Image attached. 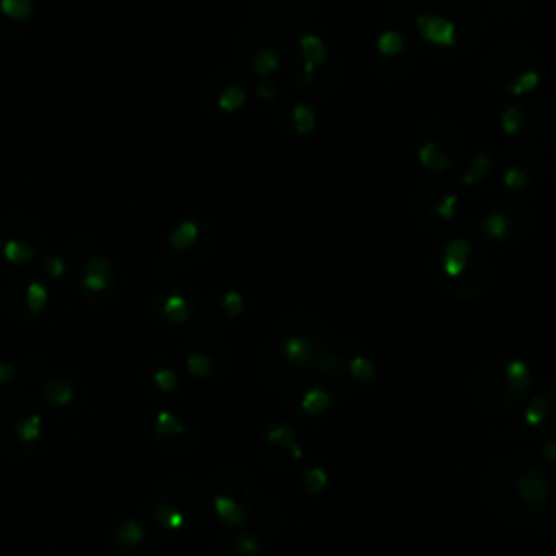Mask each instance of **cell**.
<instances>
[{"instance_id": "10", "label": "cell", "mask_w": 556, "mask_h": 556, "mask_svg": "<svg viewBox=\"0 0 556 556\" xmlns=\"http://www.w3.org/2000/svg\"><path fill=\"white\" fill-rule=\"evenodd\" d=\"M150 513L159 526L169 532H182L202 515V495L193 482L174 480L163 484L152 497Z\"/></svg>"}, {"instance_id": "25", "label": "cell", "mask_w": 556, "mask_h": 556, "mask_svg": "<svg viewBox=\"0 0 556 556\" xmlns=\"http://www.w3.org/2000/svg\"><path fill=\"white\" fill-rule=\"evenodd\" d=\"M150 543V532L135 519H124L111 532L109 545L119 556H141Z\"/></svg>"}, {"instance_id": "5", "label": "cell", "mask_w": 556, "mask_h": 556, "mask_svg": "<svg viewBox=\"0 0 556 556\" xmlns=\"http://www.w3.org/2000/svg\"><path fill=\"white\" fill-rule=\"evenodd\" d=\"M530 367L519 358H491L471 376L469 391L478 406L491 413L513 408L530 389Z\"/></svg>"}, {"instance_id": "4", "label": "cell", "mask_w": 556, "mask_h": 556, "mask_svg": "<svg viewBox=\"0 0 556 556\" xmlns=\"http://www.w3.org/2000/svg\"><path fill=\"white\" fill-rule=\"evenodd\" d=\"M417 30L428 46L465 54L480 35V15L469 0H439L417 17Z\"/></svg>"}, {"instance_id": "3", "label": "cell", "mask_w": 556, "mask_h": 556, "mask_svg": "<svg viewBox=\"0 0 556 556\" xmlns=\"http://www.w3.org/2000/svg\"><path fill=\"white\" fill-rule=\"evenodd\" d=\"M278 345L282 358L295 369H315L324 376H341V358L332 350L324 326L308 315H291L280 324Z\"/></svg>"}, {"instance_id": "13", "label": "cell", "mask_w": 556, "mask_h": 556, "mask_svg": "<svg viewBox=\"0 0 556 556\" xmlns=\"http://www.w3.org/2000/svg\"><path fill=\"white\" fill-rule=\"evenodd\" d=\"M460 135L447 119L428 122L417 137V154L432 172L450 169L460 156Z\"/></svg>"}, {"instance_id": "6", "label": "cell", "mask_w": 556, "mask_h": 556, "mask_svg": "<svg viewBox=\"0 0 556 556\" xmlns=\"http://www.w3.org/2000/svg\"><path fill=\"white\" fill-rule=\"evenodd\" d=\"M486 78L504 93L528 96L539 87L545 74L543 59L532 46L521 41H504L484 56Z\"/></svg>"}, {"instance_id": "41", "label": "cell", "mask_w": 556, "mask_h": 556, "mask_svg": "<svg viewBox=\"0 0 556 556\" xmlns=\"http://www.w3.org/2000/svg\"><path fill=\"white\" fill-rule=\"evenodd\" d=\"M545 124L549 135L556 137V96L545 104Z\"/></svg>"}, {"instance_id": "28", "label": "cell", "mask_w": 556, "mask_h": 556, "mask_svg": "<svg viewBox=\"0 0 556 556\" xmlns=\"http://www.w3.org/2000/svg\"><path fill=\"white\" fill-rule=\"evenodd\" d=\"M245 302H243V295L237 291V289H222L213 295L211 300V311H213V317L219 319V321H228V319H235L241 315Z\"/></svg>"}, {"instance_id": "40", "label": "cell", "mask_w": 556, "mask_h": 556, "mask_svg": "<svg viewBox=\"0 0 556 556\" xmlns=\"http://www.w3.org/2000/svg\"><path fill=\"white\" fill-rule=\"evenodd\" d=\"M504 185L510 187V189H521V187L528 185V176L519 167H510L504 176Z\"/></svg>"}, {"instance_id": "8", "label": "cell", "mask_w": 556, "mask_h": 556, "mask_svg": "<svg viewBox=\"0 0 556 556\" xmlns=\"http://www.w3.org/2000/svg\"><path fill=\"white\" fill-rule=\"evenodd\" d=\"M285 54V30L269 20H256L248 24L235 41L237 61L254 72L258 78H269V74L282 63Z\"/></svg>"}, {"instance_id": "43", "label": "cell", "mask_w": 556, "mask_h": 556, "mask_svg": "<svg viewBox=\"0 0 556 556\" xmlns=\"http://www.w3.org/2000/svg\"><path fill=\"white\" fill-rule=\"evenodd\" d=\"M547 523H549V530H552V534L556 536V502H554V506L549 508V519H547Z\"/></svg>"}, {"instance_id": "31", "label": "cell", "mask_w": 556, "mask_h": 556, "mask_svg": "<svg viewBox=\"0 0 556 556\" xmlns=\"http://www.w3.org/2000/svg\"><path fill=\"white\" fill-rule=\"evenodd\" d=\"M523 119H528V113H526L523 109H519V106H508V109L502 113L500 124H502V128H504L506 135H517V132L523 130V126H521Z\"/></svg>"}, {"instance_id": "17", "label": "cell", "mask_w": 556, "mask_h": 556, "mask_svg": "<svg viewBox=\"0 0 556 556\" xmlns=\"http://www.w3.org/2000/svg\"><path fill=\"white\" fill-rule=\"evenodd\" d=\"M215 241H217V232L208 222L185 219L172 230L167 245L178 261L195 263L211 254V250L215 248Z\"/></svg>"}, {"instance_id": "42", "label": "cell", "mask_w": 556, "mask_h": 556, "mask_svg": "<svg viewBox=\"0 0 556 556\" xmlns=\"http://www.w3.org/2000/svg\"><path fill=\"white\" fill-rule=\"evenodd\" d=\"M541 450H543L545 458H556V441H547Z\"/></svg>"}, {"instance_id": "39", "label": "cell", "mask_w": 556, "mask_h": 556, "mask_svg": "<svg viewBox=\"0 0 556 556\" xmlns=\"http://www.w3.org/2000/svg\"><path fill=\"white\" fill-rule=\"evenodd\" d=\"M523 4H526V0H493L495 11L502 13V15H508V17L521 13Z\"/></svg>"}, {"instance_id": "18", "label": "cell", "mask_w": 556, "mask_h": 556, "mask_svg": "<svg viewBox=\"0 0 556 556\" xmlns=\"http://www.w3.org/2000/svg\"><path fill=\"white\" fill-rule=\"evenodd\" d=\"M530 226V208L523 202L510 200L493 206L480 222L482 232L493 241H515Z\"/></svg>"}, {"instance_id": "38", "label": "cell", "mask_w": 556, "mask_h": 556, "mask_svg": "<svg viewBox=\"0 0 556 556\" xmlns=\"http://www.w3.org/2000/svg\"><path fill=\"white\" fill-rule=\"evenodd\" d=\"M17 378H20L17 367L11 365V363H7V361H0V391L13 387V384L17 382Z\"/></svg>"}, {"instance_id": "30", "label": "cell", "mask_w": 556, "mask_h": 556, "mask_svg": "<svg viewBox=\"0 0 556 556\" xmlns=\"http://www.w3.org/2000/svg\"><path fill=\"white\" fill-rule=\"evenodd\" d=\"M33 13V0H0V15L4 20L13 22V28L17 26Z\"/></svg>"}, {"instance_id": "37", "label": "cell", "mask_w": 556, "mask_h": 556, "mask_svg": "<svg viewBox=\"0 0 556 556\" xmlns=\"http://www.w3.org/2000/svg\"><path fill=\"white\" fill-rule=\"evenodd\" d=\"M232 549L237 556H254L258 549V543L252 534H241V536H235Z\"/></svg>"}, {"instance_id": "14", "label": "cell", "mask_w": 556, "mask_h": 556, "mask_svg": "<svg viewBox=\"0 0 556 556\" xmlns=\"http://www.w3.org/2000/svg\"><path fill=\"white\" fill-rule=\"evenodd\" d=\"M185 367L198 380L217 378L226 365V343L208 328L193 330L185 341Z\"/></svg>"}, {"instance_id": "7", "label": "cell", "mask_w": 556, "mask_h": 556, "mask_svg": "<svg viewBox=\"0 0 556 556\" xmlns=\"http://www.w3.org/2000/svg\"><path fill=\"white\" fill-rule=\"evenodd\" d=\"M289 67L300 93L311 98H328L339 83V61L317 33L300 37Z\"/></svg>"}, {"instance_id": "23", "label": "cell", "mask_w": 556, "mask_h": 556, "mask_svg": "<svg viewBox=\"0 0 556 556\" xmlns=\"http://www.w3.org/2000/svg\"><path fill=\"white\" fill-rule=\"evenodd\" d=\"M150 311L163 324H185L193 315V298L180 289H159L150 298Z\"/></svg>"}, {"instance_id": "29", "label": "cell", "mask_w": 556, "mask_h": 556, "mask_svg": "<svg viewBox=\"0 0 556 556\" xmlns=\"http://www.w3.org/2000/svg\"><path fill=\"white\" fill-rule=\"evenodd\" d=\"M74 395H76V387L70 378H54V380L46 382V387L41 391L43 402L52 408L70 406L74 402Z\"/></svg>"}, {"instance_id": "2", "label": "cell", "mask_w": 556, "mask_h": 556, "mask_svg": "<svg viewBox=\"0 0 556 556\" xmlns=\"http://www.w3.org/2000/svg\"><path fill=\"white\" fill-rule=\"evenodd\" d=\"M432 274L437 285L458 300L480 298L491 280L489 261L469 237H454L439 248Z\"/></svg>"}, {"instance_id": "24", "label": "cell", "mask_w": 556, "mask_h": 556, "mask_svg": "<svg viewBox=\"0 0 556 556\" xmlns=\"http://www.w3.org/2000/svg\"><path fill=\"white\" fill-rule=\"evenodd\" d=\"M526 424L541 437H556V391L536 393L526 404Z\"/></svg>"}, {"instance_id": "16", "label": "cell", "mask_w": 556, "mask_h": 556, "mask_svg": "<svg viewBox=\"0 0 556 556\" xmlns=\"http://www.w3.org/2000/svg\"><path fill=\"white\" fill-rule=\"evenodd\" d=\"M41 248L37 226L26 217H4L0 222V254L13 265L30 263Z\"/></svg>"}, {"instance_id": "1", "label": "cell", "mask_w": 556, "mask_h": 556, "mask_svg": "<svg viewBox=\"0 0 556 556\" xmlns=\"http://www.w3.org/2000/svg\"><path fill=\"white\" fill-rule=\"evenodd\" d=\"M484 493L495 510L521 521L545 510L549 476L523 454H502L486 469Z\"/></svg>"}, {"instance_id": "12", "label": "cell", "mask_w": 556, "mask_h": 556, "mask_svg": "<svg viewBox=\"0 0 556 556\" xmlns=\"http://www.w3.org/2000/svg\"><path fill=\"white\" fill-rule=\"evenodd\" d=\"M460 211V198L447 182L430 180L421 185L413 198V213L421 228L441 232L450 226Z\"/></svg>"}, {"instance_id": "27", "label": "cell", "mask_w": 556, "mask_h": 556, "mask_svg": "<svg viewBox=\"0 0 556 556\" xmlns=\"http://www.w3.org/2000/svg\"><path fill=\"white\" fill-rule=\"evenodd\" d=\"M317 126V117L315 111L308 104H291L285 113H282V128L287 132L293 135H308L313 128Z\"/></svg>"}, {"instance_id": "22", "label": "cell", "mask_w": 556, "mask_h": 556, "mask_svg": "<svg viewBox=\"0 0 556 556\" xmlns=\"http://www.w3.org/2000/svg\"><path fill=\"white\" fill-rule=\"evenodd\" d=\"M80 291L91 304H106L117 291V274L104 256H91L85 263Z\"/></svg>"}, {"instance_id": "36", "label": "cell", "mask_w": 556, "mask_h": 556, "mask_svg": "<svg viewBox=\"0 0 556 556\" xmlns=\"http://www.w3.org/2000/svg\"><path fill=\"white\" fill-rule=\"evenodd\" d=\"M350 371H352V376L356 380H369L374 376V363L369 358H365V356H356L350 363Z\"/></svg>"}, {"instance_id": "19", "label": "cell", "mask_w": 556, "mask_h": 556, "mask_svg": "<svg viewBox=\"0 0 556 556\" xmlns=\"http://www.w3.org/2000/svg\"><path fill=\"white\" fill-rule=\"evenodd\" d=\"M48 302V289L30 274H22L11 282L9 311L22 326H30Z\"/></svg>"}, {"instance_id": "21", "label": "cell", "mask_w": 556, "mask_h": 556, "mask_svg": "<svg viewBox=\"0 0 556 556\" xmlns=\"http://www.w3.org/2000/svg\"><path fill=\"white\" fill-rule=\"evenodd\" d=\"M152 434L156 445L165 454H176V456L187 454L193 450V443H195L191 426L172 410H159L154 415Z\"/></svg>"}, {"instance_id": "9", "label": "cell", "mask_w": 556, "mask_h": 556, "mask_svg": "<svg viewBox=\"0 0 556 556\" xmlns=\"http://www.w3.org/2000/svg\"><path fill=\"white\" fill-rule=\"evenodd\" d=\"M211 506L219 521L243 523L256 502V486L248 471L239 467H222L208 480Z\"/></svg>"}, {"instance_id": "34", "label": "cell", "mask_w": 556, "mask_h": 556, "mask_svg": "<svg viewBox=\"0 0 556 556\" xmlns=\"http://www.w3.org/2000/svg\"><path fill=\"white\" fill-rule=\"evenodd\" d=\"M326 482H328V476H326V471L321 467H308V469L302 471V484L311 493L321 491L326 486Z\"/></svg>"}, {"instance_id": "15", "label": "cell", "mask_w": 556, "mask_h": 556, "mask_svg": "<svg viewBox=\"0 0 556 556\" xmlns=\"http://www.w3.org/2000/svg\"><path fill=\"white\" fill-rule=\"evenodd\" d=\"M248 98V87L243 76L230 67H219L206 76L200 100L202 106L213 115H232L237 113Z\"/></svg>"}, {"instance_id": "33", "label": "cell", "mask_w": 556, "mask_h": 556, "mask_svg": "<svg viewBox=\"0 0 556 556\" xmlns=\"http://www.w3.org/2000/svg\"><path fill=\"white\" fill-rule=\"evenodd\" d=\"M491 169V163H489V159L484 156V154H480V156H476L471 163H469V167L465 169V174H463V178H465V185H476L478 180H482L484 176H486V172Z\"/></svg>"}, {"instance_id": "35", "label": "cell", "mask_w": 556, "mask_h": 556, "mask_svg": "<svg viewBox=\"0 0 556 556\" xmlns=\"http://www.w3.org/2000/svg\"><path fill=\"white\" fill-rule=\"evenodd\" d=\"M152 384L161 393H169L176 389V374L169 367H159L152 371Z\"/></svg>"}, {"instance_id": "11", "label": "cell", "mask_w": 556, "mask_h": 556, "mask_svg": "<svg viewBox=\"0 0 556 556\" xmlns=\"http://www.w3.org/2000/svg\"><path fill=\"white\" fill-rule=\"evenodd\" d=\"M43 434L41 417L33 402H11L0 413V452L9 458H28L37 452Z\"/></svg>"}, {"instance_id": "26", "label": "cell", "mask_w": 556, "mask_h": 556, "mask_svg": "<svg viewBox=\"0 0 556 556\" xmlns=\"http://www.w3.org/2000/svg\"><path fill=\"white\" fill-rule=\"evenodd\" d=\"M410 43V37H406V33H402L400 28H387L376 39V61H384L391 65L402 63V67H406L408 61H413Z\"/></svg>"}, {"instance_id": "32", "label": "cell", "mask_w": 556, "mask_h": 556, "mask_svg": "<svg viewBox=\"0 0 556 556\" xmlns=\"http://www.w3.org/2000/svg\"><path fill=\"white\" fill-rule=\"evenodd\" d=\"M330 402V395L321 389H311L308 393H304L302 397V408L308 413V415H317L321 413Z\"/></svg>"}, {"instance_id": "20", "label": "cell", "mask_w": 556, "mask_h": 556, "mask_svg": "<svg viewBox=\"0 0 556 556\" xmlns=\"http://www.w3.org/2000/svg\"><path fill=\"white\" fill-rule=\"evenodd\" d=\"M261 450L265 460L276 469H291L302 458L295 430L289 424L276 421L265 428L261 437Z\"/></svg>"}]
</instances>
